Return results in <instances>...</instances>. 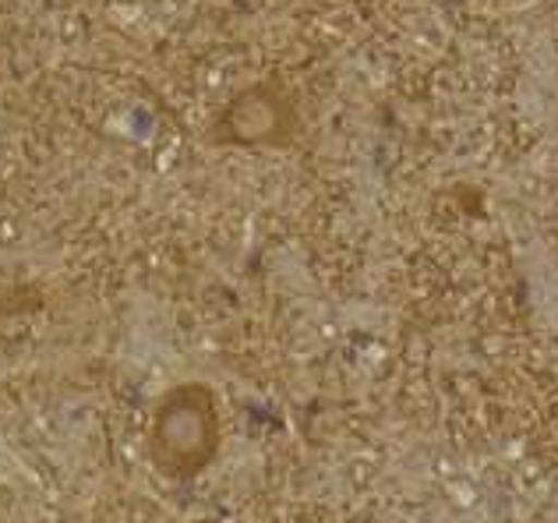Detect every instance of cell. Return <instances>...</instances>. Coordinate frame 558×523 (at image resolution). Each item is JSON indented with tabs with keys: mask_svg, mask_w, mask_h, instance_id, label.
<instances>
[{
	"mask_svg": "<svg viewBox=\"0 0 558 523\" xmlns=\"http://www.w3.org/2000/svg\"><path fill=\"white\" fill-rule=\"evenodd\" d=\"M219 446H223V417L213 386L178 382L156 400L145 431V453L156 474L170 482H191L213 467Z\"/></svg>",
	"mask_w": 558,
	"mask_h": 523,
	"instance_id": "cell-1",
	"label": "cell"
}]
</instances>
